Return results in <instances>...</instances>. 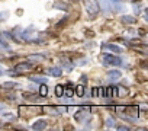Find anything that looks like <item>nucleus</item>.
<instances>
[{
    "label": "nucleus",
    "instance_id": "obj_2",
    "mask_svg": "<svg viewBox=\"0 0 148 131\" xmlns=\"http://www.w3.org/2000/svg\"><path fill=\"white\" fill-rule=\"evenodd\" d=\"M102 61L105 66H121L122 64V58L118 55H113V54H105Z\"/></svg>",
    "mask_w": 148,
    "mask_h": 131
},
{
    "label": "nucleus",
    "instance_id": "obj_23",
    "mask_svg": "<svg viewBox=\"0 0 148 131\" xmlns=\"http://www.w3.org/2000/svg\"><path fill=\"white\" fill-rule=\"evenodd\" d=\"M118 130H129V127H123V125H119V127H116Z\"/></svg>",
    "mask_w": 148,
    "mask_h": 131
},
{
    "label": "nucleus",
    "instance_id": "obj_22",
    "mask_svg": "<svg viewBox=\"0 0 148 131\" xmlns=\"http://www.w3.org/2000/svg\"><path fill=\"white\" fill-rule=\"evenodd\" d=\"M139 64L142 66V67H145V69H148V61H141Z\"/></svg>",
    "mask_w": 148,
    "mask_h": 131
},
{
    "label": "nucleus",
    "instance_id": "obj_4",
    "mask_svg": "<svg viewBox=\"0 0 148 131\" xmlns=\"http://www.w3.org/2000/svg\"><path fill=\"white\" fill-rule=\"evenodd\" d=\"M102 50H110V51H113V52H122V48H121V47H118V45H115V44H109V42L102 44Z\"/></svg>",
    "mask_w": 148,
    "mask_h": 131
},
{
    "label": "nucleus",
    "instance_id": "obj_14",
    "mask_svg": "<svg viewBox=\"0 0 148 131\" xmlns=\"http://www.w3.org/2000/svg\"><path fill=\"white\" fill-rule=\"evenodd\" d=\"M64 93H65V89H64L61 85H58V86L55 88V95H57V96H62Z\"/></svg>",
    "mask_w": 148,
    "mask_h": 131
},
{
    "label": "nucleus",
    "instance_id": "obj_1",
    "mask_svg": "<svg viewBox=\"0 0 148 131\" xmlns=\"http://www.w3.org/2000/svg\"><path fill=\"white\" fill-rule=\"evenodd\" d=\"M83 3H84V8H86V10H87L89 15L96 16L99 13V8L100 6H99L97 0H83Z\"/></svg>",
    "mask_w": 148,
    "mask_h": 131
},
{
    "label": "nucleus",
    "instance_id": "obj_25",
    "mask_svg": "<svg viewBox=\"0 0 148 131\" xmlns=\"http://www.w3.org/2000/svg\"><path fill=\"white\" fill-rule=\"evenodd\" d=\"M144 19L148 21V8H147V10H145V16H144Z\"/></svg>",
    "mask_w": 148,
    "mask_h": 131
},
{
    "label": "nucleus",
    "instance_id": "obj_16",
    "mask_svg": "<svg viewBox=\"0 0 148 131\" xmlns=\"http://www.w3.org/2000/svg\"><path fill=\"white\" fill-rule=\"evenodd\" d=\"M105 124H106L108 127H110V128H112V127H116V121H115L113 118H108V119L105 121Z\"/></svg>",
    "mask_w": 148,
    "mask_h": 131
},
{
    "label": "nucleus",
    "instance_id": "obj_7",
    "mask_svg": "<svg viewBox=\"0 0 148 131\" xmlns=\"http://www.w3.org/2000/svg\"><path fill=\"white\" fill-rule=\"evenodd\" d=\"M48 73L51 74V76H54V77H60L61 76V73H62V70H61V67H51V69H48Z\"/></svg>",
    "mask_w": 148,
    "mask_h": 131
},
{
    "label": "nucleus",
    "instance_id": "obj_15",
    "mask_svg": "<svg viewBox=\"0 0 148 131\" xmlns=\"http://www.w3.org/2000/svg\"><path fill=\"white\" fill-rule=\"evenodd\" d=\"M39 95H41V96H47V95H48V86H47V85H42V86L39 88Z\"/></svg>",
    "mask_w": 148,
    "mask_h": 131
},
{
    "label": "nucleus",
    "instance_id": "obj_9",
    "mask_svg": "<svg viewBox=\"0 0 148 131\" xmlns=\"http://www.w3.org/2000/svg\"><path fill=\"white\" fill-rule=\"evenodd\" d=\"M29 80H31V82H36V83H47V82H48L47 77H39V76H38V77H35V76H34V77H29Z\"/></svg>",
    "mask_w": 148,
    "mask_h": 131
},
{
    "label": "nucleus",
    "instance_id": "obj_26",
    "mask_svg": "<svg viewBox=\"0 0 148 131\" xmlns=\"http://www.w3.org/2000/svg\"><path fill=\"white\" fill-rule=\"evenodd\" d=\"M70 2H77V0H70Z\"/></svg>",
    "mask_w": 148,
    "mask_h": 131
},
{
    "label": "nucleus",
    "instance_id": "obj_12",
    "mask_svg": "<svg viewBox=\"0 0 148 131\" xmlns=\"http://www.w3.org/2000/svg\"><path fill=\"white\" fill-rule=\"evenodd\" d=\"M122 22H123V23H135L136 19H134L132 16H126V15H125V16H122Z\"/></svg>",
    "mask_w": 148,
    "mask_h": 131
},
{
    "label": "nucleus",
    "instance_id": "obj_18",
    "mask_svg": "<svg viewBox=\"0 0 148 131\" xmlns=\"http://www.w3.org/2000/svg\"><path fill=\"white\" fill-rule=\"evenodd\" d=\"M15 86H18V85L13 83V82H6V83L2 85V88H15Z\"/></svg>",
    "mask_w": 148,
    "mask_h": 131
},
{
    "label": "nucleus",
    "instance_id": "obj_24",
    "mask_svg": "<svg viewBox=\"0 0 148 131\" xmlns=\"http://www.w3.org/2000/svg\"><path fill=\"white\" fill-rule=\"evenodd\" d=\"M2 47H3V48H8V44H6V41H5V39L2 41Z\"/></svg>",
    "mask_w": 148,
    "mask_h": 131
},
{
    "label": "nucleus",
    "instance_id": "obj_13",
    "mask_svg": "<svg viewBox=\"0 0 148 131\" xmlns=\"http://www.w3.org/2000/svg\"><path fill=\"white\" fill-rule=\"evenodd\" d=\"M76 93H77V96H84V85H79L77 88H76Z\"/></svg>",
    "mask_w": 148,
    "mask_h": 131
},
{
    "label": "nucleus",
    "instance_id": "obj_19",
    "mask_svg": "<svg viewBox=\"0 0 148 131\" xmlns=\"http://www.w3.org/2000/svg\"><path fill=\"white\" fill-rule=\"evenodd\" d=\"M23 98L25 99H36V95H34V93H23Z\"/></svg>",
    "mask_w": 148,
    "mask_h": 131
},
{
    "label": "nucleus",
    "instance_id": "obj_20",
    "mask_svg": "<svg viewBox=\"0 0 148 131\" xmlns=\"http://www.w3.org/2000/svg\"><path fill=\"white\" fill-rule=\"evenodd\" d=\"M115 95V89L113 88H108V98H112Z\"/></svg>",
    "mask_w": 148,
    "mask_h": 131
},
{
    "label": "nucleus",
    "instance_id": "obj_10",
    "mask_svg": "<svg viewBox=\"0 0 148 131\" xmlns=\"http://www.w3.org/2000/svg\"><path fill=\"white\" fill-rule=\"evenodd\" d=\"M47 111H49V112L54 114V115H60V114H61L60 111H65V108H51V106H48Z\"/></svg>",
    "mask_w": 148,
    "mask_h": 131
},
{
    "label": "nucleus",
    "instance_id": "obj_8",
    "mask_svg": "<svg viewBox=\"0 0 148 131\" xmlns=\"http://www.w3.org/2000/svg\"><path fill=\"white\" fill-rule=\"evenodd\" d=\"M74 95V88H73V83H67L65 86V96L67 98H71Z\"/></svg>",
    "mask_w": 148,
    "mask_h": 131
},
{
    "label": "nucleus",
    "instance_id": "obj_3",
    "mask_svg": "<svg viewBox=\"0 0 148 131\" xmlns=\"http://www.w3.org/2000/svg\"><path fill=\"white\" fill-rule=\"evenodd\" d=\"M16 73H29L34 70V66L31 63H21L18 66H15V69H13Z\"/></svg>",
    "mask_w": 148,
    "mask_h": 131
},
{
    "label": "nucleus",
    "instance_id": "obj_21",
    "mask_svg": "<svg viewBox=\"0 0 148 131\" xmlns=\"http://www.w3.org/2000/svg\"><path fill=\"white\" fill-rule=\"evenodd\" d=\"M55 6H57V9H62V10H65V9H67V8H65V5H62V3H57Z\"/></svg>",
    "mask_w": 148,
    "mask_h": 131
},
{
    "label": "nucleus",
    "instance_id": "obj_11",
    "mask_svg": "<svg viewBox=\"0 0 148 131\" xmlns=\"http://www.w3.org/2000/svg\"><path fill=\"white\" fill-rule=\"evenodd\" d=\"M138 111H139V108H138V106H129V108H126V112H128V114H131V115H134V117H136V115H138Z\"/></svg>",
    "mask_w": 148,
    "mask_h": 131
},
{
    "label": "nucleus",
    "instance_id": "obj_5",
    "mask_svg": "<svg viewBox=\"0 0 148 131\" xmlns=\"http://www.w3.org/2000/svg\"><path fill=\"white\" fill-rule=\"evenodd\" d=\"M108 77L110 80H119L122 77V73L119 70H110V72H108Z\"/></svg>",
    "mask_w": 148,
    "mask_h": 131
},
{
    "label": "nucleus",
    "instance_id": "obj_17",
    "mask_svg": "<svg viewBox=\"0 0 148 131\" xmlns=\"http://www.w3.org/2000/svg\"><path fill=\"white\" fill-rule=\"evenodd\" d=\"M128 93V89H125V88H118V95L119 96H125Z\"/></svg>",
    "mask_w": 148,
    "mask_h": 131
},
{
    "label": "nucleus",
    "instance_id": "obj_6",
    "mask_svg": "<svg viewBox=\"0 0 148 131\" xmlns=\"http://www.w3.org/2000/svg\"><path fill=\"white\" fill-rule=\"evenodd\" d=\"M44 128H47V121H44V119L35 121L32 124V130H44Z\"/></svg>",
    "mask_w": 148,
    "mask_h": 131
}]
</instances>
